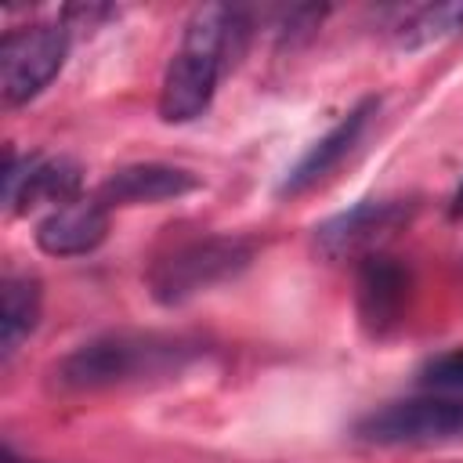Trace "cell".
<instances>
[{
	"instance_id": "6da1fadb",
	"label": "cell",
	"mask_w": 463,
	"mask_h": 463,
	"mask_svg": "<svg viewBox=\"0 0 463 463\" xmlns=\"http://www.w3.org/2000/svg\"><path fill=\"white\" fill-rule=\"evenodd\" d=\"M203 354V344L174 333L112 329L72 347L54 369L51 383L61 394H98L116 387L156 383L184 373Z\"/></svg>"
},
{
	"instance_id": "7a4b0ae2",
	"label": "cell",
	"mask_w": 463,
	"mask_h": 463,
	"mask_svg": "<svg viewBox=\"0 0 463 463\" xmlns=\"http://www.w3.org/2000/svg\"><path fill=\"white\" fill-rule=\"evenodd\" d=\"M246 29L250 25L239 7H228V4L195 7L159 83L156 109L163 123H192L210 109L224 69L242 51Z\"/></svg>"
},
{
	"instance_id": "3957f363",
	"label": "cell",
	"mask_w": 463,
	"mask_h": 463,
	"mask_svg": "<svg viewBox=\"0 0 463 463\" xmlns=\"http://www.w3.org/2000/svg\"><path fill=\"white\" fill-rule=\"evenodd\" d=\"M257 253L246 235H195L166 250L148 268V293L163 307H177L228 279H235Z\"/></svg>"
},
{
	"instance_id": "277c9868",
	"label": "cell",
	"mask_w": 463,
	"mask_h": 463,
	"mask_svg": "<svg viewBox=\"0 0 463 463\" xmlns=\"http://www.w3.org/2000/svg\"><path fill=\"white\" fill-rule=\"evenodd\" d=\"M354 434L373 445H438L463 438V398L423 391L416 398L387 402L358 420Z\"/></svg>"
},
{
	"instance_id": "5b68a950",
	"label": "cell",
	"mask_w": 463,
	"mask_h": 463,
	"mask_svg": "<svg viewBox=\"0 0 463 463\" xmlns=\"http://www.w3.org/2000/svg\"><path fill=\"white\" fill-rule=\"evenodd\" d=\"M69 51L65 22H40L25 29H11L0 43V90L7 105H22L36 98L61 69Z\"/></svg>"
},
{
	"instance_id": "8992f818",
	"label": "cell",
	"mask_w": 463,
	"mask_h": 463,
	"mask_svg": "<svg viewBox=\"0 0 463 463\" xmlns=\"http://www.w3.org/2000/svg\"><path fill=\"white\" fill-rule=\"evenodd\" d=\"M80 192V166L65 156H14L7 152L4 170V206L11 213H29L40 203L65 206Z\"/></svg>"
},
{
	"instance_id": "52a82bcc",
	"label": "cell",
	"mask_w": 463,
	"mask_h": 463,
	"mask_svg": "<svg viewBox=\"0 0 463 463\" xmlns=\"http://www.w3.org/2000/svg\"><path fill=\"white\" fill-rule=\"evenodd\" d=\"M376 109H380V98H362L354 109H347L318 141H311L307 145V152L286 170V177L279 181V195H300V192H307L311 184H318L322 177H329L336 166H340V159L358 145V137H362V130L369 127V119L376 116Z\"/></svg>"
},
{
	"instance_id": "ba28073f",
	"label": "cell",
	"mask_w": 463,
	"mask_h": 463,
	"mask_svg": "<svg viewBox=\"0 0 463 463\" xmlns=\"http://www.w3.org/2000/svg\"><path fill=\"white\" fill-rule=\"evenodd\" d=\"M405 217H409V206L402 199H362L351 210L318 224L315 228V246H318L322 257L340 260L347 253H358V250L373 246L376 239L394 232Z\"/></svg>"
},
{
	"instance_id": "9c48e42d",
	"label": "cell",
	"mask_w": 463,
	"mask_h": 463,
	"mask_svg": "<svg viewBox=\"0 0 463 463\" xmlns=\"http://www.w3.org/2000/svg\"><path fill=\"white\" fill-rule=\"evenodd\" d=\"M199 188V177L184 166H170V163H130L112 170L101 184H98V199L112 210V206H148V203H166V199H181L188 192Z\"/></svg>"
},
{
	"instance_id": "30bf717a",
	"label": "cell",
	"mask_w": 463,
	"mask_h": 463,
	"mask_svg": "<svg viewBox=\"0 0 463 463\" xmlns=\"http://www.w3.org/2000/svg\"><path fill=\"white\" fill-rule=\"evenodd\" d=\"M105 235H109V206L98 195L54 206L36 224V246L47 257H83L98 250Z\"/></svg>"
},
{
	"instance_id": "8fae6325",
	"label": "cell",
	"mask_w": 463,
	"mask_h": 463,
	"mask_svg": "<svg viewBox=\"0 0 463 463\" xmlns=\"http://www.w3.org/2000/svg\"><path fill=\"white\" fill-rule=\"evenodd\" d=\"M409 300V271L394 257H365L358 271V318L365 333L383 336L402 322Z\"/></svg>"
},
{
	"instance_id": "7c38bea8",
	"label": "cell",
	"mask_w": 463,
	"mask_h": 463,
	"mask_svg": "<svg viewBox=\"0 0 463 463\" xmlns=\"http://www.w3.org/2000/svg\"><path fill=\"white\" fill-rule=\"evenodd\" d=\"M40 282L29 271H11L4 275V289H0V354L11 358L18 351V344L36 329L40 322Z\"/></svg>"
},
{
	"instance_id": "4fadbf2b",
	"label": "cell",
	"mask_w": 463,
	"mask_h": 463,
	"mask_svg": "<svg viewBox=\"0 0 463 463\" xmlns=\"http://www.w3.org/2000/svg\"><path fill=\"white\" fill-rule=\"evenodd\" d=\"M456 33H463V0H452V4H423V7H412L394 25V43L402 51H420V47L441 43V40H449Z\"/></svg>"
},
{
	"instance_id": "5bb4252c",
	"label": "cell",
	"mask_w": 463,
	"mask_h": 463,
	"mask_svg": "<svg viewBox=\"0 0 463 463\" xmlns=\"http://www.w3.org/2000/svg\"><path fill=\"white\" fill-rule=\"evenodd\" d=\"M420 387L449 398H463V347H452L438 358H430L420 369Z\"/></svg>"
},
{
	"instance_id": "9a60e30c",
	"label": "cell",
	"mask_w": 463,
	"mask_h": 463,
	"mask_svg": "<svg viewBox=\"0 0 463 463\" xmlns=\"http://www.w3.org/2000/svg\"><path fill=\"white\" fill-rule=\"evenodd\" d=\"M0 463H40V459L18 456V452H14V445H11V441H4V445H0Z\"/></svg>"
},
{
	"instance_id": "2e32d148",
	"label": "cell",
	"mask_w": 463,
	"mask_h": 463,
	"mask_svg": "<svg viewBox=\"0 0 463 463\" xmlns=\"http://www.w3.org/2000/svg\"><path fill=\"white\" fill-rule=\"evenodd\" d=\"M452 217H463V181H459V188L452 195Z\"/></svg>"
}]
</instances>
